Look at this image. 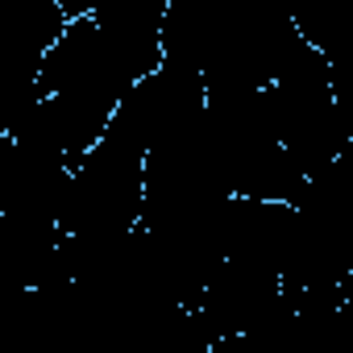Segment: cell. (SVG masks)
Returning a JSON list of instances; mask_svg holds the SVG:
<instances>
[]
</instances>
